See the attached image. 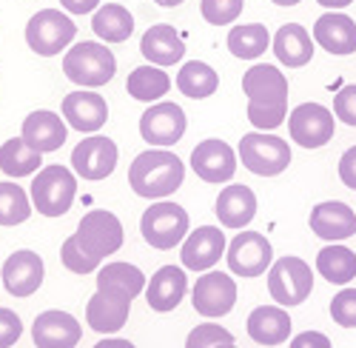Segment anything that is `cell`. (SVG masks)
I'll return each mask as SVG.
<instances>
[{"label":"cell","instance_id":"cell-1","mask_svg":"<svg viewBox=\"0 0 356 348\" xmlns=\"http://www.w3.org/2000/svg\"><path fill=\"white\" fill-rule=\"evenodd\" d=\"M248 120L257 132H274L288 118V77L271 63H257L243 77Z\"/></svg>","mask_w":356,"mask_h":348},{"label":"cell","instance_id":"cell-2","mask_svg":"<svg viewBox=\"0 0 356 348\" xmlns=\"http://www.w3.org/2000/svg\"><path fill=\"white\" fill-rule=\"evenodd\" d=\"M186 180V166L168 149H148L129 166V186L137 197L165 200Z\"/></svg>","mask_w":356,"mask_h":348},{"label":"cell","instance_id":"cell-3","mask_svg":"<svg viewBox=\"0 0 356 348\" xmlns=\"http://www.w3.org/2000/svg\"><path fill=\"white\" fill-rule=\"evenodd\" d=\"M63 72L80 89H100L117 72V57L106 43L80 40L63 54Z\"/></svg>","mask_w":356,"mask_h":348},{"label":"cell","instance_id":"cell-4","mask_svg":"<svg viewBox=\"0 0 356 348\" xmlns=\"http://www.w3.org/2000/svg\"><path fill=\"white\" fill-rule=\"evenodd\" d=\"M140 231H143V240L152 248L171 251L174 246H183V240L188 237L191 220H188V212L180 206V203L157 200L143 212Z\"/></svg>","mask_w":356,"mask_h":348},{"label":"cell","instance_id":"cell-5","mask_svg":"<svg viewBox=\"0 0 356 348\" xmlns=\"http://www.w3.org/2000/svg\"><path fill=\"white\" fill-rule=\"evenodd\" d=\"M29 197L43 217H63L77 197V174L60 163H49L35 174Z\"/></svg>","mask_w":356,"mask_h":348},{"label":"cell","instance_id":"cell-6","mask_svg":"<svg viewBox=\"0 0 356 348\" xmlns=\"http://www.w3.org/2000/svg\"><path fill=\"white\" fill-rule=\"evenodd\" d=\"M236 157L257 177H277L291 166V146L271 132H248L236 146Z\"/></svg>","mask_w":356,"mask_h":348},{"label":"cell","instance_id":"cell-7","mask_svg":"<svg viewBox=\"0 0 356 348\" xmlns=\"http://www.w3.org/2000/svg\"><path fill=\"white\" fill-rule=\"evenodd\" d=\"M314 292V271L302 257L285 254L274 260L268 269V294L277 306L293 308L302 306Z\"/></svg>","mask_w":356,"mask_h":348},{"label":"cell","instance_id":"cell-8","mask_svg":"<svg viewBox=\"0 0 356 348\" xmlns=\"http://www.w3.org/2000/svg\"><path fill=\"white\" fill-rule=\"evenodd\" d=\"M74 38H77V26L60 9H40L26 23V43L40 57L60 54Z\"/></svg>","mask_w":356,"mask_h":348},{"label":"cell","instance_id":"cell-9","mask_svg":"<svg viewBox=\"0 0 356 348\" xmlns=\"http://www.w3.org/2000/svg\"><path fill=\"white\" fill-rule=\"evenodd\" d=\"M225 260L231 274L243 277V280H254L262 277L274 263V248L271 240L259 235V231H240L225 248Z\"/></svg>","mask_w":356,"mask_h":348},{"label":"cell","instance_id":"cell-10","mask_svg":"<svg viewBox=\"0 0 356 348\" xmlns=\"http://www.w3.org/2000/svg\"><path fill=\"white\" fill-rule=\"evenodd\" d=\"M74 237L88 254H95L97 260H106L108 254H117L123 248V223L114 212L92 209L77 223Z\"/></svg>","mask_w":356,"mask_h":348},{"label":"cell","instance_id":"cell-11","mask_svg":"<svg viewBox=\"0 0 356 348\" xmlns=\"http://www.w3.org/2000/svg\"><path fill=\"white\" fill-rule=\"evenodd\" d=\"M334 132L337 118L322 103H300L288 114V134L302 149H322L328 140H334Z\"/></svg>","mask_w":356,"mask_h":348},{"label":"cell","instance_id":"cell-12","mask_svg":"<svg viewBox=\"0 0 356 348\" xmlns=\"http://www.w3.org/2000/svg\"><path fill=\"white\" fill-rule=\"evenodd\" d=\"M186 129H188V120H186L183 106H177L171 100L152 103L140 118L143 140L148 143V146H157V149H168V146H174V143H180Z\"/></svg>","mask_w":356,"mask_h":348},{"label":"cell","instance_id":"cell-13","mask_svg":"<svg viewBox=\"0 0 356 348\" xmlns=\"http://www.w3.org/2000/svg\"><path fill=\"white\" fill-rule=\"evenodd\" d=\"M191 306L205 320L225 317L236 306V283L225 271H202L191 288Z\"/></svg>","mask_w":356,"mask_h":348},{"label":"cell","instance_id":"cell-14","mask_svg":"<svg viewBox=\"0 0 356 348\" xmlns=\"http://www.w3.org/2000/svg\"><path fill=\"white\" fill-rule=\"evenodd\" d=\"M117 157H120V149L111 137H103V134H92L80 140L74 152H72V168L77 177L83 180H106L108 174L117 168Z\"/></svg>","mask_w":356,"mask_h":348},{"label":"cell","instance_id":"cell-15","mask_svg":"<svg viewBox=\"0 0 356 348\" xmlns=\"http://www.w3.org/2000/svg\"><path fill=\"white\" fill-rule=\"evenodd\" d=\"M43 277H46L43 257L38 251H29V248H20V251L9 254L3 269H0V280H3L6 292L17 300L32 297L43 285Z\"/></svg>","mask_w":356,"mask_h":348},{"label":"cell","instance_id":"cell-16","mask_svg":"<svg viewBox=\"0 0 356 348\" xmlns=\"http://www.w3.org/2000/svg\"><path fill=\"white\" fill-rule=\"evenodd\" d=\"M191 168L205 183H231L236 174V152L225 140L209 137L194 146L191 152Z\"/></svg>","mask_w":356,"mask_h":348},{"label":"cell","instance_id":"cell-17","mask_svg":"<svg viewBox=\"0 0 356 348\" xmlns=\"http://www.w3.org/2000/svg\"><path fill=\"white\" fill-rule=\"evenodd\" d=\"M228 243H225V231H220L217 226H200L197 231H188V237L183 240V269L188 271H211L220 257L225 254Z\"/></svg>","mask_w":356,"mask_h":348},{"label":"cell","instance_id":"cell-18","mask_svg":"<svg viewBox=\"0 0 356 348\" xmlns=\"http://www.w3.org/2000/svg\"><path fill=\"white\" fill-rule=\"evenodd\" d=\"M63 118L80 134H95L108 120V103L92 89H77L63 97Z\"/></svg>","mask_w":356,"mask_h":348},{"label":"cell","instance_id":"cell-19","mask_svg":"<svg viewBox=\"0 0 356 348\" xmlns=\"http://www.w3.org/2000/svg\"><path fill=\"white\" fill-rule=\"evenodd\" d=\"M83 337V326L69 311L49 308L35 317L32 323V340L38 348H74Z\"/></svg>","mask_w":356,"mask_h":348},{"label":"cell","instance_id":"cell-20","mask_svg":"<svg viewBox=\"0 0 356 348\" xmlns=\"http://www.w3.org/2000/svg\"><path fill=\"white\" fill-rule=\"evenodd\" d=\"M311 231L328 243H342L356 235V212L342 200H325L311 209Z\"/></svg>","mask_w":356,"mask_h":348},{"label":"cell","instance_id":"cell-21","mask_svg":"<svg viewBox=\"0 0 356 348\" xmlns=\"http://www.w3.org/2000/svg\"><path fill=\"white\" fill-rule=\"evenodd\" d=\"M188 292V277L183 266H163L145 283V303L157 314H168L183 303Z\"/></svg>","mask_w":356,"mask_h":348},{"label":"cell","instance_id":"cell-22","mask_svg":"<svg viewBox=\"0 0 356 348\" xmlns=\"http://www.w3.org/2000/svg\"><path fill=\"white\" fill-rule=\"evenodd\" d=\"M129 314H131V300L123 294H114V292H95V297L86 303V323L92 331L97 334H117L126 323H129Z\"/></svg>","mask_w":356,"mask_h":348},{"label":"cell","instance_id":"cell-23","mask_svg":"<svg viewBox=\"0 0 356 348\" xmlns=\"http://www.w3.org/2000/svg\"><path fill=\"white\" fill-rule=\"evenodd\" d=\"M66 123L60 114H54L49 109H38L32 111L29 118L23 120V129H20V137L29 149H35L40 155H49V152H57L66 143Z\"/></svg>","mask_w":356,"mask_h":348},{"label":"cell","instance_id":"cell-24","mask_svg":"<svg viewBox=\"0 0 356 348\" xmlns=\"http://www.w3.org/2000/svg\"><path fill=\"white\" fill-rule=\"evenodd\" d=\"M314 43L325 49L328 54H353L356 52V23L345 12H325L311 32Z\"/></svg>","mask_w":356,"mask_h":348},{"label":"cell","instance_id":"cell-25","mask_svg":"<svg viewBox=\"0 0 356 348\" xmlns=\"http://www.w3.org/2000/svg\"><path fill=\"white\" fill-rule=\"evenodd\" d=\"M214 212H217V220L222 228L243 231L257 217V194L243 183H231L220 191Z\"/></svg>","mask_w":356,"mask_h":348},{"label":"cell","instance_id":"cell-26","mask_svg":"<svg viewBox=\"0 0 356 348\" xmlns=\"http://www.w3.org/2000/svg\"><path fill=\"white\" fill-rule=\"evenodd\" d=\"M291 314L282 306H257L248 314V337L259 345H282L291 337Z\"/></svg>","mask_w":356,"mask_h":348},{"label":"cell","instance_id":"cell-27","mask_svg":"<svg viewBox=\"0 0 356 348\" xmlns=\"http://www.w3.org/2000/svg\"><path fill=\"white\" fill-rule=\"evenodd\" d=\"M140 52H143V57H145L148 63L165 69V66H174V63L183 61L186 43H183L180 35L174 32V26L157 23L152 29H145V35L140 40Z\"/></svg>","mask_w":356,"mask_h":348},{"label":"cell","instance_id":"cell-28","mask_svg":"<svg viewBox=\"0 0 356 348\" xmlns=\"http://www.w3.org/2000/svg\"><path fill=\"white\" fill-rule=\"evenodd\" d=\"M274 46V54H277V61L288 69H300L305 63H311V57H314V38L305 26L300 23H285L280 26V32L274 35L271 40Z\"/></svg>","mask_w":356,"mask_h":348},{"label":"cell","instance_id":"cell-29","mask_svg":"<svg viewBox=\"0 0 356 348\" xmlns=\"http://www.w3.org/2000/svg\"><path fill=\"white\" fill-rule=\"evenodd\" d=\"M97 288L137 300L145 292V274L131 263H106L103 269H97Z\"/></svg>","mask_w":356,"mask_h":348},{"label":"cell","instance_id":"cell-30","mask_svg":"<svg viewBox=\"0 0 356 348\" xmlns=\"http://www.w3.org/2000/svg\"><path fill=\"white\" fill-rule=\"evenodd\" d=\"M92 29L103 43H126L134 32V17L120 3H103L92 17Z\"/></svg>","mask_w":356,"mask_h":348},{"label":"cell","instance_id":"cell-31","mask_svg":"<svg viewBox=\"0 0 356 348\" xmlns=\"http://www.w3.org/2000/svg\"><path fill=\"white\" fill-rule=\"evenodd\" d=\"M316 271L334 285H348L356 277V254L342 243H328L316 254Z\"/></svg>","mask_w":356,"mask_h":348},{"label":"cell","instance_id":"cell-32","mask_svg":"<svg viewBox=\"0 0 356 348\" xmlns=\"http://www.w3.org/2000/svg\"><path fill=\"white\" fill-rule=\"evenodd\" d=\"M168 89H171V77L154 63L137 66L126 80V92L143 103H160L168 95Z\"/></svg>","mask_w":356,"mask_h":348},{"label":"cell","instance_id":"cell-33","mask_svg":"<svg viewBox=\"0 0 356 348\" xmlns=\"http://www.w3.org/2000/svg\"><path fill=\"white\" fill-rule=\"evenodd\" d=\"M43 168V155L29 149L23 137H12L0 146V171L9 174V177H29V174H38Z\"/></svg>","mask_w":356,"mask_h":348},{"label":"cell","instance_id":"cell-34","mask_svg":"<svg viewBox=\"0 0 356 348\" xmlns=\"http://www.w3.org/2000/svg\"><path fill=\"white\" fill-rule=\"evenodd\" d=\"M177 89L191 100H205L220 89V74L202 61H188L177 72Z\"/></svg>","mask_w":356,"mask_h":348},{"label":"cell","instance_id":"cell-35","mask_svg":"<svg viewBox=\"0 0 356 348\" xmlns=\"http://www.w3.org/2000/svg\"><path fill=\"white\" fill-rule=\"evenodd\" d=\"M225 43H228V52L234 57H240V61H257L271 46V35L262 23H243L231 29Z\"/></svg>","mask_w":356,"mask_h":348},{"label":"cell","instance_id":"cell-36","mask_svg":"<svg viewBox=\"0 0 356 348\" xmlns=\"http://www.w3.org/2000/svg\"><path fill=\"white\" fill-rule=\"evenodd\" d=\"M32 197L23 191V186H15L12 180L0 183V226H20L32 217Z\"/></svg>","mask_w":356,"mask_h":348},{"label":"cell","instance_id":"cell-37","mask_svg":"<svg viewBox=\"0 0 356 348\" xmlns=\"http://www.w3.org/2000/svg\"><path fill=\"white\" fill-rule=\"evenodd\" d=\"M60 260H63V266H66L72 274H95V271L100 269V263H103V260H97L95 254H88V251L77 243L74 235L66 237V243H63V248H60Z\"/></svg>","mask_w":356,"mask_h":348},{"label":"cell","instance_id":"cell-38","mask_svg":"<svg viewBox=\"0 0 356 348\" xmlns=\"http://www.w3.org/2000/svg\"><path fill=\"white\" fill-rule=\"evenodd\" d=\"M245 0H200V15L211 26H231L243 15Z\"/></svg>","mask_w":356,"mask_h":348},{"label":"cell","instance_id":"cell-39","mask_svg":"<svg viewBox=\"0 0 356 348\" xmlns=\"http://www.w3.org/2000/svg\"><path fill=\"white\" fill-rule=\"evenodd\" d=\"M222 342H234V334L228 329H222L220 323H200L186 337V348H214Z\"/></svg>","mask_w":356,"mask_h":348},{"label":"cell","instance_id":"cell-40","mask_svg":"<svg viewBox=\"0 0 356 348\" xmlns=\"http://www.w3.org/2000/svg\"><path fill=\"white\" fill-rule=\"evenodd\" d=\"M331 317L342 329H356V288H342L331 300Z\"/></svg>","mask_w":356,"mask_h":348},{"label":"cell","instance_id":"cell-41","mask_svg":"<svg viewBox=\"0 0 356 348\" xmlns=\"http://www.w3.org/2000/svg\"><path fill=\"white\" fill-rule=\"evenodd\" d=\"M334 118H339L345 126H356V83L342 86L334 97Z\"/></svg>","mask_w":356,"mask_h":348},{"label":"cell","instance_id":"cell-42","mask_svg":"<svg viewBox=\"0 0 356 348\" xmlns=\"http://www.w3.org/2000/svg\"><path fill=\"white\" fill-rule=\"evenodd\" d=\"M23 334V320L12 308H0V348H12Z\"/></svg>","mask_w":356,"mask_h":348},{"label":"cell","instance_id":"cell-43","mask_svg":"<svg viewBox=\"0 0 356 348\" xmlns=\"http://www.w3.org/2000/svg\"><path fill=\"white\" fill-rule=\"evenodd\" d=\"M288 348H334L328 334H322V331H302V334H296L291 340Z\"/></svg>","mask_w":356,"mask_h":348},{"label":"cell","instance_id":"cell-44","mask_svg":"<svg viewBox=\"0 0 356 348\" xmlns=\"http://www.w3.org/2000/svg\"><path fill=\"white\" fill-rule=\"evenodd\" d=\"M339 180L356 191V146H350L342 157H339Z\"/></svg>","mask_w":356,"mask_h":348},{"label":"cell","instance_id":"cell-45","mask_svg":"<svg viewBox=\"0 0 356 348\" xmlns=\"http://www.w3.org/2000/svg\"><path fill=\"white\" fill-rule=\"evenodd\" d=\"M60 6L69 15H92L100 9V0H60Z\"/></svg>","mask_w":356,"mask_h":348},{"label":"cell","instance_id":"cell-46","mask_svg":"<svg viewBox=\"0 0 356 348\" xmlns=\"http://www.w3.org/2000/svg\"><path fill=\"white\" fill-rule=\"evenodd\" d=\"M95 348H137L131 340H123V337H106V340H100Z\"/></svg>","mask_w":356,"mask_h":348},{"label":"cell","instance_id":"cell-47","mask_svg":"<svg viewBox=\"0 0 356 348\" xmlns=\"http://www.w3.org/2000/svg\"><path fill=\"white\" fill-rule=\"evenodd\" d=\"M319 6H325V9H331V12H337V9H345V6H350L353 0H316Z\"/></svg>","mask_w":356,"mask_h":348},{"label":"cell","instance_id":"cell-48","mask_svg":"<svg viewBox=\"0 0 356 348\" xmlns=\"http://www.w3.org/2000/svg\"><path fill=\"white\" fill-rule=\"evenodd\" d=\"M154 3H160V6H180V3H186V0H154Z\"/></svg>","mask_w":356,"mask_h":348},{"label":"cell","instance_id":"cell-49","mask_svg":"<svg viewBox=\"0 0 356 348\" xmlns=\"http://www.w3.org/2000/svg\"><path fill=\"white\" fill-rule=\"evenodd\" d=\"M271 3H277V6H296V3H302V0H271Z\"/></svg>","mask_w":356,"mask_h":348},{"label":"cell","instance_id":"cell-50","mask_svg":"<svg viewBox=\"0 0 356 348\" xmlns=\"http://www.w3.org/2000/svg\"><path fill=\"white\" fill-rule=\"evenodd\" d=\"M214 348H240V345H234V342H222V345H214Z\"/></svg>","mask_w":356,"mask_h":348}]
</instances>
